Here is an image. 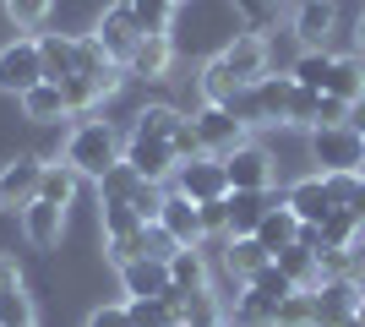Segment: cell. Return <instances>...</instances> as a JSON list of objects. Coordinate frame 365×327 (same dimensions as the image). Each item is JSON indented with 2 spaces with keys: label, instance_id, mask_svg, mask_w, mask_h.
I'll list each match as a JSON object with an SVG mask.
<instances>
[{
  "label": "cell",
  "instance_id": "cell-11",
  "mask_svg": "<svg viewBox=\"0 0 365 327\" xmlns=\"http://www.w3.org/2000/svg\"><path fill=\"white\" fill-rule=\"evenodd\" d=\"M38 180H44V158H33V153H16L0 164V207H22L38 202Z\"/></svg>",
  "mask_w": 365,
  "mask_h": 327
},
{
  "label": "cell",
  "instance_id": "cell-43",
  "mask_svg": "<svg viewBox=\"0 0 365 327\" xmlns=\"http://www.w3.org/2000/svg\"><path fill=\"white\" fill-rule=\"evenodd\" d=\"M317 125H349V104L344 98H317Z\"/></svg>",
  "mask_w": 365,
  "mask_h": 327
},
{
  "label": "cell",
  "instance_id": "cell-8",
  "mask_svg": "<svg viewBox=\"0 0 365 327\" xmlns=\"http://www.w3.org/2000/svg\"><path fill=\"white\" fill-rule=\"evenodd\" d=\"M175 191L191 197V202H224L229 197V175H224V158L202 153V158H185L180 170H175Z\"/></svg>",
  "mask_w": 365,
  "mask_h": 327
},
{
  "label": "cell",
  "instance_id": "cell-32",
  "mask_svg": "<svg viewBox=\"0 0 365 327\" xmlns=\"http://www.w3.org/2000/svg\"><path fill=\"white\" fill-rule=\"evenodd\" d=\"M180 109L175 104H148V109H137V125H131V131H142V137H175V131H180Z\"/></svg>",
  "mask_w": 365,
  "mask_h": 327
},
{
  "label": "cell",
  "instance_id": "cell-44",
  "mask_svg": "<svg viewBox=\"0 0 365 327\" xmlns=\"http://www.w3.org/2000/svg\"><path fill=\"white\" fill-rule=\"evenodd\" d=\"M88 327H131V311H125V300H120V306H98V311L88 316Z\"/></svg>",
  "mask_w": 365,
  "mask_h": 327
},
{
  "label": "cell",
  "instance_id": "cell-37",
  "mask_svg": "<svg viewBox=\"0 0 365 327\" xmlns=\"http://www.w3.org/2000/svg\"><path fill=\"white\" fill-rule=\"evenodd\" d=\"M61 93H66V109H71L76 120H88L93 109L104 104V93H98V88H93L88 77H66V82H61Z\"/></svg>",
  "mask_w": 365,
  "mask_h": 327
},
{
  "label": "cell",
  "instance_id": "cell-54",
  "mask_svg": "<svg viewBox=\"0 0 365 327\" xmlns=\"http://www.w3.org/2000/svg\"><path fill=\"white\" fill-rule=\"evenodd\" d=\"M360 175H365V164H360Z\"/></svg>",
  "mask_w": 365,
  "mask_h": 327
},
{
  "label": "cell",
  "instance_id": "cell-26",
  "mask_svg": "<svg viewBox=\"0 0 365 327\" xmlns=\"http://www.w3.org/2000/svg\"><path fill=\"white\" fill-rule=\"evenodd\" d=\"M257 240L273 251V256H278V251H289L294 240H300V218H294L284 202H273V207H267V218L257 224Z\"/></svg>",
  "mask_w": 365,
  "mask_h": 327
},
{
  "label": "cell",
  "instance_id": "cell-4",
  "mask_svg": "<svg viewBox=\"0 0 365 327\" xmlns=\"http://www.w3.org/2000/svg\"><path fill=\"white\" fill-rule=\"evenodd\" d=\"M191 125H197V137H202V153H213V158H229L235 147L251 142V125L229 104H202L197 115H191Z\"/></svg>",
  "mask_w": 365,
  "mask_h": 327
},
{
  "label": "cell",
  "instance_id": "cell-24",
  "mask_svg": "<svg viewBox=\"0 0 365 327\" xmlns=\"http://www.w3.org/2000/svg\"><path fill=\"white\" fill-rule=\"evenodd\" d=\"M38 55H44V77L49 82L76 77V38L71 33H38Z\"/></svg>",
  "mask_w": 365,
  "mask_h": 327
},
{
  "label": "cell",
  "instance_id": "cell-27",
  "mask_svg": "<svg viewBox=\"0 0 365 327\" xmlns=\"http://www.w3.org/2000/svg\"><path fill=\"white\" fill-rule=\"evenodd\" d=\"M76 186H82V175H76L71 164H66V158H55V164H44V180H38V197H44V202H55V207H71Z\"/></svg>",
  "mask_w": 365,
  "mask_h": 327
},
{
  "label": "cell",
  "instance_id": "cell-21",
  "mask_svg": "<svg viewBox=\"0 0 365 327\" xmlns=\"http://www.w3.org/2000/svg\"><path fill=\"white\" fill-rule=\"evenodd\" d=\"M327 98H344V104H360L365 98V55H333V77H327V88H322Z\"/></svg>",
  "mask_w": 365,
  "mask_h": 327
},
{
  "label": "cell",
  "instance_id": "cell-49",
  "mask_svg": "<svg viewBox=\"0 0 365 327\" xmlns=\"http://www.w3.org/2000/svg\"><path fill=\"white\" fill-rule=\"evenodd\" d=\"M354 322H360V327H365V295H360V306H354Z\"/></svg>",
  "mask_w": 365,
  "mask_h": 327
},
{
  "label": "cell",
  "instance_id": "cell-33",
  "mask_svg": "<svg viewBox=\"0 0 365 327\" xmlns=\"http://www.w3.org/2000/svg\"><path fill=\"white\" fill-rule=\"evenodd\" d=\"M137 186H142V175L120 158V164L98 180V202H131V197H137Z\"/></svg>",
  "mask_w": 365,
  "mask_h": 327
},
{
  "label": "cell",
  "instance_id": "cell-9",
  "mask_svg": "<svg viewBox=\"0 0 365 327\" xmlns=\"http://www.w3.org/2000/svg\"><path fill=\"white\" fill-rule=\"evenodd\" d=\"M125 164L142 175V180H153V186H169L175 180V170H180V158H175V147H169L164 137H142V131H131L125 137Z\"/></svg>",
  "mask_w": 365,
  "mask_h": 327
},
{
  "label": "cell",
  "instance_id": "cell-38",
  "mask_svg": "<svg viewBox=\"0 0 365 327\" xmlns=\"http://www.w3.org/2000/svg\"><path fill=\"white\" fill-rule=\"evenodd\" d=\"M273 327H317V306H311V295L305 289H294V295L278 300V316Z\"/></svg>",
  "mask_w": 365,
  "mask_h": 327
},
{
  "label": "cell",
  "instance_id": "cell-34",
  "mask_svg": "<svg viewBox=\"0 0 365 327\" xmlns=\"http://www.w3.org/2000/svg\"><path fill=\"white\" fill-rule=\"evenodd\" d=\"M125 6H131L142 33H169L175 28V11H180V6H169V0H125Z\"/></svg>",
  "mask_w": 365,
  "mask_h": 327
},
{
  "label": "cell",
  "instance_id": "cell-16",
  "mask_svg": "<svg viewBox=\"0 0 365 327\" xmlns=\"http://www.w3.org/2000/svg\"><path fill=\"white\" fill-rule=\"evenodd\" d=\"M289 28H294V38H300V49H322L338 28V6L333 0H300V11H294Z\"/></svg>",
  "mask_w": 365,
  "mask_h": 327
},
{
  "label": "cell",
  "instance_id": "cell-6",
  "mask_svg": "<svg viewBox=\"0 0 365 327\" xmlns=\"http://www.w3.org/2000/svg\"><path fill=\"white\" fill-rule=\"evenodd\" d=\"M93 38L104 44V55H109V61L131 66V55H137V44L148 38V33L137 28V16H131V6H125V0H115V6H104V16L93 22Z\"/></svg>",
  "mask_w": 365,
  "mask_h": 327
},
{
  "label": "cell",
  "instance_id": "cell-53",
  "mask_svg": "<svg viewBox=\"0 0 365 327\" xmlns=\"http://www.w3.org/2000/svg\"><path fill=\"white\" fill-rule=\"evenodd\" d=\"M22 327H38V322H22Z\"/></svg>",
  "mask_w": 365,
  "mask_h": 327
},
{
  "label": "cell",
  "instance_id": "cell-50",
  "mask_svg": "<svg viewBox=\"0 0 365 327\" xmlns=\"http://www.w3.org/2000/svg\"><path fill=\"white\" fill-rule=\"evenodd\" d=\"M338 327H360V322H354V316H349V322H338Z\"/></svg>",
  "mask_w": 365,
  "mask_h": 327
},
{
  "label": "cell",
  "instance_id": "cell-7",
  "mask_svg": "<svg viewBox=\"0 0 365 327\" xmlns=\"http://www.w3.org/2000/svg\"><path fill=\"white\" fill-rule=\"evenodd\" d=\"M218 61L235 71V82H240V88H251V82H262L267 71H273V44L251 28V33H235V38L218 49Z\"/></svg>",
  "mask_w": 365,
  "mask_h": 327
},
{
  "label": "cell",
  "instance_id": "cell-55",
  "mask_svg": "<svg viewBox=\"0 0 365 327\" xmlns=\"http://www.w3.org/2000/svg\"><path fill=\"white\" fill-rule=\"evenodd\" d=\"M224 327H229V322H224Z\"/></svg>",
  "mask_w": 365,
  "mask_h": 327
},
{
  "label": "cell",
  "instance_id": "cell-31",
  "mask_svg": "<svg viewBox=\"0 0 365 327\" xmlns=\"http://www.w3.org/2000/svg\"><path fill=\"white\" fill-rule=\"evenodd\" d=\"M180 322H191V327H224L229 311H224V300H218L213 289H202V295H185Z\"/></svg>",
  "mask_w": 365,
  "mask_h": 327
},
{
  "label": "cell",
  "instance_id": "cell-35",
  "mask_svg": "<svg viewBox=\"0 0 365 327\" xmlns=\"http://www.w3.org/2000/svg\"><path fill=\"white\" fill-rule=\"evenodd\" d=\"M125 311H131V327H169V322H180V311H175L164 295H153V300H125Z\"/></svg>",
  "mask_w": 365,
  "mask_h": 327
},
{
  "label": "cell",
  "instance_id": "cell-52",
  "mask_svg": "<svg viewBox=\"0 0 365 327\" xmlns=\"http://www.w3.org/2000/svg\"><path fill=\"white\" fill-rule=\"evenodd\" d=\"M169 6H185V0H169Z\"/></svg>",
  "mask_w": 365,
  "mask_h": 327
},
{
  "label": "cell",
  "instance_id": "cell-46",
  "mask_svg": "<svg viewBox=\"0 0 365 327\" xmlns=\"http://www.w3.org/2000/svg\"><path fill=\"white\" fill-rule=\"evenodd\" d=\"M349 125H354V131L365 137V98H360V104H349Z\"/></svg>",
  "mask_w": 365,
  "mask_h": 327
},
{
  "label": "cell",
  "instance_id": "cell-42",
  "mask_svg": "<svg viewBox=\"0 0 365 327\" xmlns=\"http://www.w3.org/2000/svg\"><path fill=\"white\" fill-rule=\"evenodd\" d=\"M224 202H229V197H224ZM224 202H202V229H207V240H213V234L224 240V234H229V207Z\"/></svg>",
  "mask_w": 365,
  "mask_h": 327
},
{
  "label": "cell",
  "instance_id": "cell-39",
  "mask_svg": "<svg viewBox=\"0 0 365 327\" xmlns=\"http://www.w3.org/2000/svg\"><path fill=\"white\" fill-rule=\"evenodd\" d=\"M49 11H55V0H6V16L16 28H44Z\"/></svg>",
  "mask_w": 365,
  "mask_h": 327
},
{
  "label": "cell",
  "instance_id": "cell-3",
  "mask_svg": "<svg viewBox=\"0 0 365 327\" xmlns=\"http://www.w3.org/2000/svg\"><path fill=\"white\" fill-rule=\"evenodd\" d=\"M311 164H317V175L360 170L365 164V137L354 125H317V131H311Z\"/></svg>",
  "mask_w": 365,
  "mask_h": 327
},
{
  "label": "cell",
  "instance_id": "cell-40",
  "mask_svg": "<svg viewBox=\"0 0 365 327\" xmlns=\"http://www.w3.org/2000/svg\"><path fill=\"white\" fill-rule=\"evenodd\" d=\"M229 6H235V16H245V22L262 33V28L278 16V6H284V0H229Z\"/></svg>",
  "mask_w": 365,
  "mask_h": 327
},
{
  "label": "cell",
  "instance_id": "cell-23",
  "mask_svg": "<svg viewBox=\"0 0 365 327\" xmlns=\"http://www.w3.org/2000/svg\"><path fill=\"white\" fill-rule=\"evenodd\" d=\"M169 284H175V289H185V295H202V289H213L202 246H185V251H175V256H169Z\"/></svg>",
  "mask_w": 365,
  "mask_h": 327
},
{
  "label": "cell",
  "instance_id": "cell-48",
  "mask_svg": "<svg viewBox=\"0 0 365 327\" xmlns=\"http://www.w3.org/2000/svg\"><path fill=\"white\" fill-rule=\"evenodd\" d=\"M354 55H365V16L354 22Z\"/></svg>",
  "mask_w": 365,
  "mask_h": 327
},
{
  "label": "cell",
  "instance_id": "cell-20",
  "mask_svg": "<svg viewBox=\"0 0 365 327\" xmlns=\"http://www.w3.org/2000/svg\"><path fill=\"white\" fill-rule=\"evenodd\" d=\"M224 207H229V234H257V224L267 218V207H273V191H229Z\"/></svg>",
  "mask_w": 365,
  "mask_h": 327
},
{
  "label": "cell",
  "instance_id": "cell-28",
  "mask_svg": "<svg viewBox=\"0 0 365 327\" xmlns=\"http://www.w3.org/2000/svg\"><path fill=\"white\" fill-rule=\"evenodd\" d=\"M98 224H104V240H137L148 229L131 202H98Z\"/></svg>",
  "mask_w": 365,
  "mask_h": 327
},
{
  "label": "cell",
  "instance_id": "cell-2",
  "mask_svg": "<svg viewBox=\"0 0 365 327\" xmlns=\"http://www.w3.org/2000/svg\"><path fill=\"white\" fill-rule=\"evenodd\" d=\"M294 295V284L278 273V262L267 267V273H257L251 284H240V295H235V306H229V322L235 327H273L278 316V300Z\"/></svg>",
  "mask_w": 365,
  "mask_h": 327
},
{
  "label": "cell",
  "instance_id": "cell-22",
  "mask_svg": "<svg viewBox=\"0 0 365 327\" xmlns=\"http://www.w3.org/2000/svg\"><path fill=\"white\" fill-rule=\"evenodd\" d=\"M273 262H278V273H284L294 289H305V295H311V289L322 284V256H317L311 246H300V240H294L289 251H278Z\"/></svg>",
  "mask_w": 365,
  "mask_h": 327
},
{
  "label": "cell",
  "instance_id": "cell-12",
  "mask_svg": "<svg viewBox=\"0 0 365 327\" xmlns=\"http://www.w3.org/2000/svg\"><path fill=\"white\" fill-rule=\"evenodd\" d=\"M365 284L360 279H322L317 289H311V306H317V327H338L349 322L354 306H360Z\"/></svg>",
  "mask_w": 365,
  "mask_h": 327
},
{
  "label": "cell",
  "instance_id": "cell-14",
  "mask_svg": "<svg viewBox=\"0 0 365 327\" xmlns=\"http://www.w3.org/2000/svg\"><path fill=\"white\" fill-rule=\"evenodd\" d=\"M267 267H273V251L262 246L257 234H229L224 240V273L235 284H251L257 273H267Z\"/></svg>",
  "mask_w": 365,
  "mask_h": 327
},
{
  "label": "cell",
  "instance_id": "cell-51",
  "mask_svg": "<svg viewBox=\"0 0 365 327\" xmlns=\"http://www.w3.org/2000/svg\"><path fill=\"white\" fill-rule=\"evenodd\" d=\"M169 327H191V322H169Z\"/></svg>",
  "mask_w": 365,
  "mask_h": 327
},
{
  "label": "cell",
  "instance_id": "cell-19",
  "mask_svg": "<svg viewBox=\"0 0 365 327\" xmlns=\"http://www.w3.org/2000/svg\"><path fill=\"white\" fill-rule=\"evenodd\" d=\"M169 66H175V38L169 33H148L137 44V55H131V77H142V82H164L169 77Z\"/></svg>",
  "mask_w": 365,
  "mask_h": 327
},
{
  "label": "cell",
  "instance_id": "cell-17",
  "mask_svg": "<svg viewBox=\"0 0 365 327\" xmlns=\"http://www.w3.org/2000/svg\"><path fill=\"white\" fill-rule=\"evenodd\" d=\"M284 207H289L300 224H322V218L333 213V197H327V180L322 175H305V180H294L289 191H284Z\"/></svg>",
  "mask_w": 365,
  "mask_h": 327
},
{
  "label": "cell",
  "instance_id": "cell-18",
  "mask_svg": "<svg viewBox=\"0 0 365 327\" xmlns=\"http://www.w3.org/2000/svg\"><path fill=\"white\" fill-rule=\"evenodd\" d=\"M115 273H120L125 300H153V295L169 289V262H153V256H137V262L115 267Z\"/></svg>",
  "mask_w": 365,
  "mask_h": 327
},
{
  "label": "cell",
  "instance_id": "cell-13",
  "mask_svg": "<svg viewBox=\"0 0 365 327\" xmlns=\"http://www.w3.org/2000/svg\"><path fill=\"white\" fill-rule=\"evenodd\" d=\"M158 224H164L169 229V240H175V246H202V240H207V229H202V207L191 202V197H180V191L169 186L164 191V213H158Z\"/></svg>",
  "mask_w": 365,
  "mask_h": 327
},
{
  "label": "cell",
  "instance_id": "cell-1",
  "mask_svg": "<svg viewBox=\"0 0 365 327\" xmlns=\"http://www.w3.org/2000/svg\"><path fill=\"white\" fill-rule=\"evenodd\" d=\"M120 153H125V137L109 120H98V115L76 120L71 131H66V142H61V158L82 180H104V175L120 164Z\"/></svg>",
  "mask_w": 365,
  "mask_h": 327
},
{
  "label": "cell",
  "instance_id": "cell-29",
  "mask_svg": "<svg viewBox=\"0 0 365 327\" xmlns=\"http://www.w3.org/2000/svg\"><path fill=\"white\" fill-rule=\"evenodd\" d=\"M197 88H202V104H235V93H240V82H235V71H229L224 61H207L202 66V77H197Z\"/></svg>",
  "mask_w": 365,
  "mask_h": 327
},
{
  "label": "cell",
  "instance_id": "cell-5",
  "mask_svg": "<svg viewBox=\"0 0 365 327\" xmlns=\"http://www.w3.org/2000/svg\"><path fill=\"white\" fill-rule=\"evenodd\" d=\"M44 77V55H38V38H16V44L0 49V93L22 98L28 88H38Z\"/></svg>",
  "mask_w": 365,
  "mask_h": 327
},
{
  "label": "cell",
  "instance_id": "cell-47",
  "mask_svg": "<svg viewBox=\"0 0 365 327\" xmlns=\"http://www.w3.org/2000/svg\"><path fill=\"white\" fill-rule=\"evenodd\" d=\"M354 262H360V273H354V279L365 284V229H360V240H354Z\"/></svg>",
  "mask_w": 365,
  "mask_h": 327
},
{
  "label": "cell",
  "instance_id": "cell-10",
  "mask_svg": "<svg viewBox=\"0 0 365 327\" xmlns=\"http://www.w3.org/2000/svg\"><path fill=\"white\" fill-rule=\"evenodd\" d=\"M224 175H229V191H273V175H278V158L262 147V142H245L224 158Z\"/></svg>",
  "mask_w": 365,
  "mask_h": 327
},
{
  "label": "cell",
  "instance_id": "cell-30",
  "mask_svg": "<svg viewBox=\"0 0 365 327\" xmlns=\"http://www.w3.org/2000/svg\"><path fill=\"white\" fill-rule=\"evenodd\" d=\"M289 77L300 82V88H311V93H322L327 77H333V55H327V49H300V61L289 66Z\"/></svg>",
  "mask_w": 365,
  "mask_h": 327
},
{
  "label": "cell",
  "instance_id": "cell-15",
  "mask_svg": "<svg viewBox=\"0 0 365 327\" xmlns=\"http://www.w3.org/2000/svg\"><path fill=\"white\" fill-rule=\"evenodd\" d=\"M22 234H28V246L33 251H55L61 246V234H66V207H55V202H28L22 207Z\"/></svg>",
  "mask_w": 365,
  "mask_h": 327
},
{
  "label": "cell",
  "instance_id": "cell-41",
  "mask_svg": "<svg viewBox=\"0 0 365 327\" xmlns=\"http://www.w3.org/2000/svg\"><path fill=\"white\" fill-rule=\"evenodd\" d=\"M169 147H175V158H202V137H197V125H191V115H185L180 120V131H175V137H169Z\"/></svg>",
  "mask_w": 365,
  "mask_h": 327
},
{
  "label": "cell",
  "instance_id": "cell-45",
  "mask_svg": "<svg viewBox=\"0 0 365 327\" xmlns=\"http://www.w3.org/2000/svg\"><path fill=\"white\" fill-rule=\"evenodd\" d=\"M16 284H22V262L11 251H0V289H16Z\"/></svg>",
  "mask_w": 365,
  "mask_h": 327
},
{
  "label": "cell",
  "instance_id": "cell-25",
  "mask_svg": "<svg viewBox=\"0 0 365 327\" xmlns=\"http://www.w3.org/2000/svg\"><path fill=\"white\" fill-rule=\"evenodd\" d=\"M22 104V115L28 120H38V125H49V120H66L71 109H66V93H61V82H38V88H28V93L16 98Z\"/></svg>",
  "mask_w": 365,
  "mask_h": 327
},
{
  "label": "cell",
  "instance_id": "cell-36",
  "mask_svg": "<svg viewBox=\"0 0 365 327\" xmlns=\"http://www.w3.org/2000/svg\"><path fill=\"white\" fill-rule=\"evenodd\" d=\"M22 322H38L28 284H16V289H0V327H22Z\"/></svg>",
  "mask_w": 365,
  "mask_h": 327
}]
</instances>
